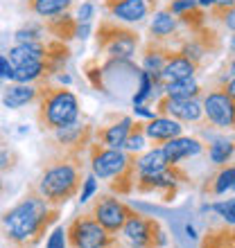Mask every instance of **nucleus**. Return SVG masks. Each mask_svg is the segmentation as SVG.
Wrapping results in <instances>:
<instances>
[{
	"instance_id": "1",
	"label": "nucleus",
	"mask_w": 235,
	"mask_h": 248,
	"mask_svg": "<svg viewBox=\"0 0 235 248\" xmlns=\"http://www.w3.org/2000/svg\"><path fill=\"white\" fill-rule=\"evenodd\" d=\"M61 208H54L36 192V187H30L23 199L14 208H9L0 217L5 237L16 246L34 248L43 239L48 228L59 219Z\"/></svg>"
},
{
	"instance_id": "2",
	"label": "nucleus",
	"mask_w": 235,
	"mask_h": 248,
	"mask_svg": "<svg viewBox=\"0 0 235 248\" xmlns=\"http://www.w3.org/2000/svg\"><path fill=\"white\" fill-rule=\"evenodd\" d=\"M84 183V163L79 154H66V151H54L43 165L39 181H36V192L46 199L50 205L61 208L66 203L79 196V189Z\"/></svg>"
},
{
	"instance_id": "3",
	"label": "nucleus",
	"mask_w": 235,
	"mask_h": 248,
	"mask_svg": "<svg viewBox=\"0 0 235 248\" xmlns=\"http://www.w3.org/2000/svg\"><path fill=\"white\" fill-rule=\"evenodd\" d=\"M88 156H91L93 174L102 181H109L113 194L127 196L136 189V156L122 149H109L98 140L88 144Z\"/></svg>"
},
{
	"instance_id": "4",
	"label": "nucleus",
	"mask_w": 235,
	"mask_h": 248,
	"mask_svg": "<svg viewBox=\"0 0 235 248\" xmlns=\"http://www.w3.org/2000/svg\"><path fill=\"white\" fill-rule=\"evenodd\" d=\"M39 120L41 131H54L66 124L75 122L79 118V99L77 95L68 88H54V86H43L39 95Z\"/></svg>"
},
{
	"instance_id": "5",
	"label": "nucleus",
	"mask_w": 235,
	"mask_h": 248,
	"mask_svg": "<svg viewBox=\"0 0 235 248\" xmlns=\"http://www.w3.org/2000/svg\"><path fill=\"white\" fill-rule=\"evenodd\" d=\"M95 43H98V52H102L109 59L129 61L136 54L140 39H138V32H134L131 27L109 18L100 23L95 32Z\"/></svg>"
},
{
	"instance_id": "6",
	"label": "nucleus",
	"mask_w": 235,
	"mask_h": 248,
	"mask_svg": "<svg viewBox=\"0 0 235 248\" xmlns=\"http://www.w3.org/2000/svg\"><path fill=\"white\" fill-rule=\"evenodd\" d=\"M120 237L129 244V248H163L168 246V232L161 228V223L150 215H140L134 210L129 219L124 221Z\"/></svg>"
},
{
	"instance_id": "7",
	"label": "nucleus",
	"mask_w": 235,
	"mask_h": 248,
	"mask_svg": "<svg viewBox=\"0 0 235 248\" xmlns=\"http://www.w3.org/2000/svg\"><path fill=\"white\" fill-rule=\"evenodd\" d=\"M66 235H68V248H109L118 242V235L106 232L91 212L75 217L68 223Z\"/></svg>"
},
{
	"instance_id": "8",
	"label": "nucleus",
	"mask_w": 235,
	"mask_h": 248,
	"mask_svg": "<svg viewBox=\"0 0 235 248\" xmlns=\"http://www.w3.org/2000/svg\"><path fill=\"white\" fill-rule=\"evenodd\" d=\"M190 176L185 170H181V165H170L168 170L158 171V174H143L136 178V192L140 194H161L163 201H172L176 196L179 185L188 183Z\"/></svg>"
},
{
	"instance_id": "9",
	"label": "nucleus",
	"mask_w": 235,
	"mask_h": 248,
	"mask_svg": "<svg viewBox=\"0 0 235 248\" xmlns=\"http://www.w3.org/2000/svg\"><path fill=\"white\" fill-rule=\"evenodd\" d=\"M134 212L129 203H124L122 199H118L116 194H102L98 196L91 205V215L102 223V228L111 235H120L124 221L129 219V215Z\"/></svg>"
},
{
	"instance_id": "10",
	"label": "nucleus",
	"mask_w": 235,
	"mask_h": 248,
	"mask_svg": "<svg viewBox=\"0 0 235 248\" xmlns=\"http://www.w3.org/2000/svg\"><path fill=\"white\" fill-rule=\"evenodd\" d=\"M203 106V118L208 120L210 126L215 129H235V99L222 86H217L213 91L206 93L201 102Z\"/></svg>"
},
{
	"instance_id": "11",
	"label": "nucleus",
	"mask_w": 235,
	"mask_h": 248,
	"mask_svg": "<svg viewBox=\"0 0 235 248\" xmlns=\"http://www.w3.org/2000/svg\"><path fill=\"white\" fill-rule=\"evenodd\" d=\"M52 133V142L57 147V151H66V154H84V149L93 142L95 138V129L88 126L86 122H82V118H77L75 122L66 124L61 129L50 131Z\"/></svg>"
},
{
	"instance_id": "12",
	"label": "nucleus",
	"mask_w": 235,
	"mask_h": 248,
	"mask_svg": "<svg viewBox=\"0 0 235 248\" xmlns=\"http://www.w3.org/2000/svg\"><path fill=\"white\" fill-rule=\"evenodd\" d=\"M158 0H104V9L111 14V18L124 25L140 23L154 12Z\"/></svg>"
},
{
	"instance_id": "13",
	"label": "nucleus",
	"mask_w": 235,
	"mask_h": 248,
	"mask_svg": "<svg viewBox=\"0 0 235 248\" xmlns=\"http://www.w3.org/2000/svg\"><path fill=\"white\" fill-rule=\"evenodd\" d=\"M156 115H168L179 122L199 124L203 120V106L199 99H174V97H161L156 104Z\"/></svg>"
},
{
	"instance_id": "14",
	"label": "nucleus",
	"mask_w": 235,
	"mask_h": 248,
	"mask_svg": "<svg viewBox=\"0 0 235 248\" xmlns=\"http://www.w3.org/2000/svg\"><path fill=\"white\" fill-rule=\"evenodd\" d=\"M172 226V235L183 248H195L199 242V228L195 223V217L188 215L185 210H170V215L165 217Z\"/></svg>"
},
{
	"instance_id": "15",
	"label": "nucleus",
	"mask_w": 235,
	"mask_h": 248,
	"mask_svg": "<svg viewBox=\"0 0 235 248\" xmlns=\"http://www.w3.org/2000/svg\"><path fill=\"white\" fill-rule=\"evenodd\" d=\"M199 72V65L183 57L179 50H172L170 59L165 61L163 70H161V84H170V81H181V79H192Z\"/></svg>"
},
{
	"instance_id": "16",
	"label": "nucleus",
	"mask_w": 235,
	"mask_h": 248,
	"mask_svg": "<svg viewBox=\"0 0 235 248\" xmlns=\"http://www.w3.org/2000/svg\"><path fill=\"white\" fill-rule=\"evenodd\" d=\"M131 126H134V120L129 115H120L116 122L104 126V129H95L93 140H98L100 144H104L109 149H124V142H127Z\"/></svg>"
},
{
	"instance_id": "17",
	"label": "nucleus",
	"mask_w": 235,
	"mask_h": 248,
	"mask_svg": "<svg viewBox=\"0 0 235 248\" xmlns=\"http://www.w3.org/2000/svg\"><path fill=\"white\" fill-rule=\"evenodd\" d=\"M172 47L165 41H154L151 39L143 50V61H140V70L150 72L154 79L161 81V70H163L165 61L170 59Z\"/></svg>"
},
{
	"instance_id": "18",
	"label": "nucleus",
	"mask_w": 235,
	"mask_h": 248,
	"mask_svg": "<svg viewBox=\"0 0 235 248\" xmlns=\"http://www.w3.org/2000/svg\"><path fill=\"white\" fill-rule=\"evenodd\" d=\"M183 133V122L174 118H168V115H156L154 120L145 122V136L151 142L163 144L172 138H179Z\"/></svg>"
},
{
	"instance_id": "19",
	"label": "nucleus",
	"mask_w": 235,
	"mask_h": 248,
	"mask_svg": "<svg viewBox=\"0 0 235 248\" xmlns=\"http://www.w3.org/2000/svg\"><path fill=\"white\" fill-rule=\"evenodd\" d=\"M161 147H163L165 156H168V160H170L172 165H181V160L192 158L203 151V144L199 142L197 138H183V136L172 138V140L163 142Z\"/></svg>"
},
{
	"instance_id": "20",
	"label": "nucleus",
	"mask_w": 235,
	"mask_h": 248,
	"mask_svg": "<svg viewBox=\"0 0 235 248\" xmlns=\"http://www.w3.org/2000/svg\"><path fill=\"white\" fill-rule=\"evenodd\" d=\"M41 88L43 86H34V84H14L7 86L5 93H2V104L7 108H23L25 104H32L36 102L41 95Z\"/></svg>"
},
{
	"instance_id": "21",
	"label": "nucleus",
	"mask_w": 235,
	"mask_h": 248,
	"mask_svg": "<svg viewBox=\"0 0 235 248\" xmlns=\"http://www.w3.org/2000/svg\"><path fill=\"white\" fill-rule=\"evenodd\" d=\"M46 57H48V43H43V41H39V43H16L9 50V59H12L14 65L46 61Z\"/></svg>"
},
{
	"instance_id": "22",
	"label": "nucleus",
	"mask_w": 235,
	"mask_h": 248,
	"mask_svg": "<svg viewBox=\"0 0 235 248\" xmlns=\"http://www.w3.org/2000/svg\"><path fill=\"white\" fill-rule=\"evenodd\" d=\"M170 160L165 156L163 147H154V149L145 151L143 156L136 158V171L138 176H143V174H158V171H163L170 167Z\"/></svg>"
},
{
	"instance_id": "23",
	"label": "nucleus",
	"mask_w": 235,
	"mask_h": 248,
	"mask_svg": "<svg viewBox=\"0 0 235 248\" xmlns=\"http://www.w3.org/2000/svg\"><path fill=\"white\" fill-rule=\"evenodd\" d=\"M176 27H179V18L172 16L168 9H163V12L154 14V18L150 23V34L154 41H168L176 32Z\"/></svg>"
},
{
	"instance_id": "24",
	"label": "nucleus",
	"mask_w": 235,
	"mask_h": 248,
	"mask_svg": "<svg viewBox=\"0 0 235 248\" xmlns=\"http://www.w3.org/2000/svg\"><path fill=\"white\" fill-rule=\"evenodd\" d=\"M46 30L52 34L57 41H68L75 39V32H77V18H72L70 14H59L52 18H46Z\"/></svg>"
},
{
	"instance_id": "25",
	"label": "nucleus",
	"mask_w": 235,
	"mask_h": 248,
	"mask_svg": "<svg viewBox=\"0 0 235 248\" xmlns=\"http://www.w3.org/2000/svg\"><path fill=\"white\" fill-rule=\"evenodd\" d=\"M229 189H235V167H226V165L219 167V171L203 185V192L213 196L226 194Z\"/></svg>"
},
{
	"instance_id": "26",
	"label": "nucleus",
	"mask_w": 235,
	"mask_h": 248,
	"mask_svg": "<svg viewBox=\"0 0 235 248\" xmlns=\"http://www.w3.org/2000/svg\"><path fill=\"white\" fill-rule=\"evenodd\" d=\"M50 75L46 61H36V63H25V65H16L14 72V81L16 84H34V81H43Z\"/></svg>"
},
{
	"instance_id": "27",
	"label": "nucleus",
	"mask_w": 235,
	"mask_h": 248,
	"mask_svg": "<svg viewBox=\"0 0 235 248\" xmlns=\"http://www.w3.org/2000/svg\"><path fill=\"white\" fill-rule=\"evenodd\" d=\"M72 7V0H30V12L41 18H52L66 14Z\"/></svg>"
},
{
	"instance_id": "28",
	"label": "nucleus",
	"mask_w": 235,
	"mask_h": 248,
	"mask_svg": "<svg viewBox=\"0 0 235 248\" xmlns=\"http://www.w3.org/2000/svg\"><path fill=\"white\" fill-rule=\"evenodd\" d=\"M163 91L168 97H174V99H195L199 97L201 88H199V84L192 77V79H181V81H170V84H165Z\"/></svg>"
},
{
	"instance_id": "29",
	"label": "nucleus",
	"mask_w": 235,
	"mask_h": 248,
	"mask_svg": "<svg viewBox=\"0 0 235 248\" xmlns=\"http://www.w3.org/2000/svg\"><path fill=\"white\" fill-rule=\"evenodd\" d=\"M233 154H235V142H231V140H215L208 147L210 163L217 165V167H224L233 158Z\"/></svg>"
},
{
	"instance_id": "30",
	"label": "nucleus",
	"mask_w": 235,
	"mask_h": 248,
	"mask_svg": "<svg viewBox=\"0 0 235 248\" xmlns=\"http://www.w3.org/2000/svg\"><path fill=\"white\" fill-rule=\"evenodd\" d=\"M145 142H147V136H145V122H136L134 126H131L129 136H127L124 151H129V154H138V151L145 149Z\"/></svg>"
},
{
	"instance_id": "31",
	"label": "nucleus",
	"mask_w": 235,
	"mask_h": 248,
	"mask_svg": "<svg viewBox=\"0 0 235 248\" xmlns=\"http://www.w3.org/2000/svg\"><path fill=\"white\" fill-rule=\"evenodd\" d=\"M199 248H233V244L229 242L224 226H219V228H208V232L201 237Z\"/></svg>"
},
{
	"instance_id": "32",
	"label": "nucleus",
	"mask_w": 235,
	"mask_h": 248,
	"mask_svg": "<svg viewBox=\"0 0 235 248\" xmlns=\"http://www.w3.org/2000/svg\"><path fill=\"white\" fill-rule=\"evenodd\" d=\"M46 32V25H27L14 32V41L16 43H39V41H43Z\"/></svg>"
},
{
	"instance_id": "33",
	"label": "nucleus",
	"mask_w": 235,
	"mask_h": 248,
	"mask_svg": "<svg viewBox=\"0 0 235 248\" xmlns=\"http://www.w3.org/2000/svg\"><path fill=\"white\" fill-rule=\"evenodd\" d=\"M179 23L185 27H190V32H197V30H201L206 25V12H203V7H195V9H190V12L181 14V16H176Z\"/></svg>"
},
{
	"instance_id": "34",
	"label": "nucleus",
	"mask_w": 235,
	"mask_h": 248,
	"mask_svg": "<svg viewBox=\"0 0 235 248\" xmlns=\"http://www.w3.org/2000/svg\"><path fill=\"white\" fill-rule=\"evenodd\" d=\"M210 16L219 20L224 27H229L231 32H235V5H213Z\"/></svg>"
},
{
	"instance_id": "35",
	"label": "nucleus",
	"mask_w": 235,
	"mask_h": 248,
	"mask_svg": "<svg viewBox=\"0 0 235 248\" xmlns=\"http://www.w3.org/2000/svg\"><path fill=\"white\" fill-rule=\"evenodd\" d=\"M210 210L217 217H222V221L226 226H235V199H226V201H217L210 205Z\"/></svg>"
},
{
	"instance_id": "36",
	"label": "nucleus",
	"mask_w": 235,
	"mask_h": 248,
	"mask_svg": "<svg viewBox=\"0 0 235 248\" xmlns=\"http://www.w3.org/2000/svg\"><path fill=\"white\" fill-rule=\"evenodd\" d=\"M18 163V154L9 147V144H0V171H12Z\"/></svg>"
},
{
	"instance_id": "37",
	"label": "nucleus",
	"mask_w": 235,
	"mask_h": 248,
	"mask_svg": "<svg viewBox=\"0 0 235 248\" xmlns=\"http://www.w3.org/2000/svg\"><path fill=\"white\" fill-rule=\"evenodd\" d=\"M46 248H68V235H66L64 226H57V228L50 232Z\"/></svg>"
},
{
	"instance_id": "38",
	"label": "nucleus",
	"mask_w": 235,
	"mask_h": 248,
	"mask_svg": "<svg viewBox=\"0 0 235 248\" xmlns=\"http://www.w3.org/2000/svg\"><path fill=\"white\" fill-rule=\"evenodd\" d=\"M195 7H199L197 0H170V2H168V12H170L172 16H181V14L190 12V9H195Z\"/></svg>"
},
{
	"instance_id": "39",
	"label": "nucleus",
	"mask_w": 235,
	"mask_h": 248,
	"mask_svg": "<svg viewBox=\"0 0 235 248\" xmlns=\"http://www.w3.org/2000/svg\"><path fill=\"white\" fill-rule=\"evenodd\" d=\"M95 192H98V176L91 174V176H86L84 183H82V189H79V203H86Z\"/></svg>"
},
{
	"instance_id": "40",
	"label": "nucleus",
	"mask_w": 235,
	"mask_h": 248,
	"mask_svg": "<svg viewBox=\"0 0 235 248\" xmlns=\"http://www.w3.org/2000/svg\"><path fill=\"white\" fill-rule=\"evenodd\" d=\"M14 72H16V65L12 63V59L5 57V54H0V77L14 81Z\"/></svg>"
},
{
	"instance_id": "41",
	"label": "nucleus",
	"mask_w": 235,
	"mask_h": 248,
	"mask_svg": "<svg viewBox=\"0 0 235 248\" xmlns=\"http://www.w3.org/2000/svg\"><path fill=\"white\" fill-rule=\"evenodd\" d=\"M93 14H95V7H93L91 2H84L77 12V23H91Z\"/></svg>"
},
{
	"instance_id": "42",
	"label": "nucleus",
	"mask_w": 235,
	"mask_h": 248,
	"mask_svg": "<svg viewBox=\"0 0 235 248\" xmlns=\"http://www.w3.org/2000/svg\"><path fill=\"white\" fill-rule=\"evenodd\" d=\"M134 113H136V115H140V118H145V120H154V118H156V111H151L150 106H145V104L134 106Z\"/></svg>"
},
{
	"instance_id": "43",
	"label": "nucleus",
	"mask_w": 235,
	"mask_h": 248,
	"mask_svg": "<svg viewBox=\"0 0 235 248\" xmlns=\"http://www.w3.org/2000/svg\"><path fill=\"white\" fill-rule=\"evenodd\" d=\"M88 34H91V23H77V32H75V39H82V41H84Z\"/></svg>"
},
{
	"instance_id": "44",
	"label": "nucleus",
	"mask_w": 235,
	"mask_h": 248,
	"mask_svg": "<svg viewBox=\"0 0 235 248\" xmlns=\"http://www.w3.org/2000/svg\"><path fill=\"white\" fill-rule=\"evenodd\" d=\"M219 86H222L224 91H226V93L231 95V97L235 99V77H231V79H226V81H222Z\"/></svg>"
},
{
	"instance_id": "45",
	"label": "nucleus",
	"mask_w": 235,
	"mask_h": 248,
	"mask_svg": "<svg viewBox=\"0 0 235 248\" xmlns=\"http://www.w3.org/2000/svg\"><path fill=\"white\" fill-rule=\"evenodd\" d=\"M224 230H226V237H229V242L235 248V226H224Z\"/></svg>"
},
{
	"instance_id": "46",
	"label": "nucleus",
	"mask_w": 235,
	"mask_h": 248,
	"mask_svg": "<svg viewBox=\"0 0 235 248\" xmlns=\"http://www.w3.org/2000/svg\"><path fill=\"white\" fill-rule=\"evenodd\" d=\"M197 2H199V7H203V9H206V7H213V5H217L219 0H197Z\"/></svg>"
},
{
	"instance_id": "47",
	"label": "nucleus",
	"mask_w": 235,
	"mask_h": 248,
	"mask_svg": "<svg viewBox=\"0 0 235 248\" xmlns=\"http://www.w3.org/2000/svg\"><path fill=\"white\" fill-rule=\"evenodd\" d=\"M229 50H231V54L235 57V32H233V36H231V43H229Z\"/></svg>"
},
{
	"instance_id": "48",
	"label": "nucleus",
	"mask_w": 235,
	"mask_h": 248,
	"mask_svg": "<svg viewBox=\"0 0 235 248\" xmlns=\"http://www.w3.org/2000/svg\"><path fill=\"white\" fill-rule=\"evenodd\" d=\"M57 77L61 84H70V77H68V75H57Z\"/></svg>"
},
{
	"instance_id": "49",
	"label": "nucleus",
	"mask_w": 235,
	"mask_h": 248,
	"mask_svg": "<svg viewBox=\"0 0 235 248\" xmlns=\"http://www.w3.org/2000/svg\"><path fill=\"white\" fill-rule=\"evenodd\" d=\"M109 248H127V246H122V244H120V242H116V244H113V246H109Z\"/></svg>"
},
{
	"instance_id": "50",
	"label": "nucleus",
	"mask_w": 235,
	"mask_h": 248,
	"mask_svg": "<svg viewBox=\"0 0 235 248\" xmlns=\"http://www.w3.org/2000/svg\"><path fill=\"white\" fill-rule=\"evenodd\" d=\"M2 81H5V79H2V77H0V86H2Z\"/></svg>"
},
{
	"instance_id": "51",
	"label": "nucleus",
	"mask_w": 235,
	"mask_h": 248,
	"mask_svg": "<svg viewBox=\"0 0 235 248\" xmlns=\"http://www.w3.org/2000/svg\"><path fill=\"white\" fill-rule=\"evenodd\" d=\"M0 189H2V178H0Z\"/></svg>"
},
{
	"instance_id": "52",
	"label": "nucleus",
	"mask_w": 235,
	"mask_h": 248,
	"mask_svg": "<svg viewBox=\"0 0 235 248\" xmlns=\"http://www.w3.org/2000/svg\"><path fill=\"white\" fill-rule=\"evenodd\" d=\"M16 248H23V246H16Z\"/></svg>"
},
{
	"instance_id": "53",
	"label": "nucleus",
	"mask_w": 235,
	"mask_h": 248,
	"mask_svg": "<svg viewBox=\"0 0 235 248\" xmlns=\"http://www.w3.org/2000/svg\"><path fill=\"white\" fill-rule=\"evenodd\" d=\"M233 167H235V165H233Z\"/></svg>"
}]
</instances>
